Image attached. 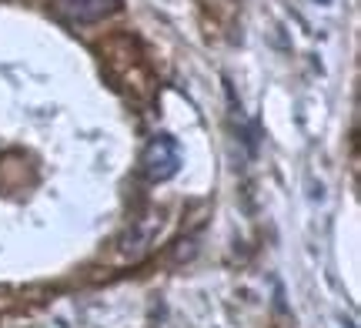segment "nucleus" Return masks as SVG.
Segmentation results:
<instances>
[{
    "instance_id": "nucleus-1",
    "label": "nucleus",
    "mask_w": 361,
    "mask_h": 328,
    "mask_svg": "<svg viewBox=\"0 0 361 328\" xmlns=\"http://www.w3.org/2000/svg\"><path fill=\"white\" fill-rule=\"evenodd\" d=\"M178 168H180L178 141L168 138V134H157L154 141L147 145V151H144V171H147L154 181H168Z\"/></svg>"
},
{
    "instance_id": "nucleus-2",
    "label": "nucleus",
    "mask_w": 361,
    "mask_h": 328,
    "mask_svg": "<svg viewBox=\"0 0 361 328\" xmlns=\"http://www.w3.org/2000/svg\"><path fill=\"white\" fill-rule=\"evenodd\" d=\"M114 11H117V0H54V13L64 24H74V27L104 20L107 13Z\"/></svg>"
}]
</instances>
